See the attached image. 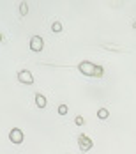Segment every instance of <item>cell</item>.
<instances>
[{"label": "cell", "instance_id": "cell-13", "mask_svg": "<svg viewBox=\"0 0 136 154\" xmlns=\"http://www.w3.org/2000/svg\"><path fill=\"white\" fill-rule=\"evenodd\" d=\"M59 113H60V115H65V113H67V106H65V105H60V106H59Z\"/></svg>", "mask_w": 136, "mask_h": 154}, {"label": "cell", "instance_id": "cell-4", "mask_svg": "<svg viewBox=\"0 0 136 154\" xmlns=\"http://www.w3.org/2000/svg\"><path fill=\"white\" fill-rule=\"evenodd\" d=\"M43 48H44L43 37H41V35H32L30 37V50L32 51H41Z\"/></svg>", "mask_w": 136, "mask_h": 154}, {"label": "cell", "instance_id": "cell-11", "mask_svg": "<svg viewBox=\"0 0 136 154\" xmlns=\"http://www.w3.org/2000/svg\"><path fill=\"white\" fill-rule=\"evenodd\" d=\"M51 30H53V32H60L62 30V23H60V21H55V23L51 25Z\"/></svg>", "mask_w": 136, "mask_h": 154}, {"label": "cell", "instance_id": "cell-5", "mask_svg": "<svg viewBox=\"0 0 136 154\" xmlns=\"http://www.w3.org/2000/svg\"><path fill=\"white\" fill-rule=\"evenodd\" d=\"M9 140H11L13 143H21V142H23V131H21L20 128H13V129L9 131Z\"/></svg>", "mask_w": 136, "mask_h": 154}, {"label": "cell", "instance_id": "cell-9", "mask_svg": "<svg viewBox=\"0 0 136 154\" xmlns=\"http://www.w3.org/2000/svg\"><path fill=\"white\" fill-rule=\"evenodd\" d=\"M108 115H110V112H108L106 108H99V110H97V117H99V119H108Z\"/></svg>", "mask_w": 136, "mask_h": 154}, {"label": "cell", "instance_id": "cell-7", "mask_svg": "<svg viewBox=\"0 0 136 154\" xmlns=\"http://www.w3.org/2000/svg\"><path fill=\"white\" fill-rule=\"evenodd\" d=\"M34 97H35V106L41 108V110H43V108H46V97L43 96V94H35Z\"/></svg>", "mask_w": 136, "mask_h": 154}, {"label": "cell", "instance_id": "cell-8", "mask_svg": "<svg viewBox=\"0 0 136 154\" xmlns=\"http://www.w3.org/2000/svg\"><path fill=\"white\" fill-rule=\"evenodd\" d=\"M20 14L21 16L29 14V4H27V2H21V4H20Z\"/></svg>", "mask_w": 136, "mask_h": 154}, {"label": "cell", "instance_id": "cell-2", "mask_svg": "<svg viewBox=\"0 0 136 154\" xmlns=\"http://www.w3.org/2000/svg\"><path fill=\"white\" fill-rule=\"evenodd\" d=\"M78 145H80V149L83 151V152H87V151H90L92 149V145H94V142H92L87 135H78Z\"/></svg>", "mask_w": 136, "mask_h": 154}, {"label": "cell", "instance_id": "cell-3", "mask_svg": "<svg viewBox=\"0 0 136 154\" xmlns=\"http://www.w3.org/2000/svg\"><path fill=\"white\" fill-rule=\"evenodd\" d=\"M18 80H20L23 85H32V83H34V75H32V71H29V69H21V71L18 73Z\"/></svg>", "mask_w": 136, "mask_h": 154}, {"label": "cell", "instance_id": "cell-1", "mask_svg": "<svg viewBox=\"0 0 136 154\" xmlns=\"http://www.w3.org/2000/svg\"><path fill=\"white\" fill-rule=\"evenodd\" d=\"M78 69H80V73H83V75H87V76H94V73H95V64H92L89 60H83L78 64Z\"/></svg>", "mask_w": 136, "mask_h": 154}, {"label": "cell", "instance_id": "cell-14", "mask_svg": "<svg viewBox=\"0 0 136 154\" xmlns=\"http://www.w3.org/2000/svg\"><path fill=\"white\" fill-rule=\"evenodd\" d=\"M133 27H134V29H136V21H134V23H133Z\"/></svg>", "mask_w": 136, "mask_h": 154}, {"label": "cell", "instance_id": "cell-12", "mask_svg": "<svg viewBox=\"0 0 136 154\" xmlns=\"http://www.w3.org/2000/svg\"><path fill=\"white\" fill-rule=\"evenodd\" d=\"M74 122H76V126H81V124L85 122V119H83V117H81V115H76Z\"/></svg>", "mask_w": 136, "mask_h": 154}, {"label": "cell", "instance_id": "cell-6", "mask_svg": "<svg viewBox=\"0 0 136 154\" xmlns=\"http://www.w3.org/2000/svg\"><path fill=\"white\" fill-rule=\"evenodd\" d=\"M101 48H104V50H110V51H117V53H120V51H124V48L119 46V45H113V43H101Z\"/></svg>", "mask_w": 136, "mask_h": 154}, {"label": "cell", "instance_id": "cell-10", "mask_svg": "<svg viewBox=\"0 0 136 154\" xmlns=\"http://www.w3.org/2000/svg\"><path fill=\"white\" fill-rule=\"evenodd\" d=\"M103 75H104V69H103V67H101V66H95V73H94V76H103Z\"/></svg>", "mask_w": 136, "mask_h": 154}]
</instances>
